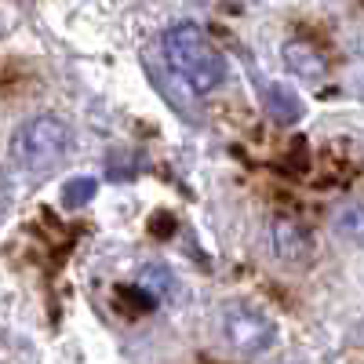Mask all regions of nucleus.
<instances>
[{"mask_svg": "<svg viewBox=\"0 0 364 364\" xmlns=\"http://www.w3.org/2000/svg\"><path fill=\"white\" fill-rule=\"evenodd\" d=\"M336 230L353 245H364V208H343L336 215Z\"/></svg>", "mask_w": 364, "mask_h": 364, "instance_id": "obj_6", "label": "nucleus"}, {"mask_svg": "<svg viewBox=\"0 0 364 364\" xmlns=\"http://www.w3.org/2000/svg\"><path fill=\"white\" fill-rule=\"evenodd\" d=\"M164 58L193 91H200V95L226 80V58L197 22H175L164 33Z\"/></svg>", "mask_w": 364, "mask_h": 364, "instance_id": "obj_1", "label": "nucleus"}, {"mask_svg": "<svg viewBox=\"0 0 364 364\" xmlns=\"http://www.w3.org/2000/svg\"><path fill=\"white\" fill-rule=\"evenodd\" d=\"M66 149H70V128H66V120H58L51 113L33 117L15 135V161L29 171L55 168L66 157Z\"/></svg>", "mask_w": 364, "mask_h": 364, "instance_id": "obj_2", "label": "nucleus"}, {"mask_svg": "<svg viewBox=\"0 0 364 364\" xmlns=\"http://www.w3.org/2000/svg\"><path fill=\"white\" fill-rule=\"evenodd\" d=\"M269 109L277 113V120H284V124H291V120L299 117V102L295 99L284 102V87H277V84L269 87Z\"/></svg>", "mask_w": 364, "mask_h": 364, "instance_id": "obj_7", "label": "nucleus"}, {"mask_svg": "<svg viewBox=\"0 0 364 364\" xmlns=\"http://www.w3.org/2000/svg\"><path fill=\"white\" fill-rule=\"evenodd\" d=\"M168 284H171V281H168V273H164L161 266H149V269H142V277H139V288H142L146 295H157V299L168 291Z\"/></svg>", "mask_w": 364, "mask_h": 364, "instance_id": "obj_8", "label": "nucleus"}, {"mask_svg": "<svg viewBox=\"0 0 364 364\" xmlns=\"http://www.w3.org/2000/svg\"><path fill=\"white\" fill-rule=\"evenodd\" d=\"M223 331H226V343L237 350V353H262L269 343H273V324L266 314L252 310V306H230L226 317H223Z\"/></svg>", "mask_w": 364, "mask_h": 364, "instance_id": "obj_3", "label": "nucleus"}, {"mask_svg": "<svg viewBox=\"0 0 364 364\" xmlns=\"http://www.w3.org/2000/svg\"><path fill=\"white\" fill-rule=\"evenodd\" d=\"M91 193H95V178H73L70 186H66V193H63V200H66V208H77Z\"/></svg>", "mask_w": 364, "mask_h": 364, "instance_id": "obj_9", "label": "nucleus"}, {"mask_svg": "<svg viewBox=\"0 0 364 364\" xmlns=\"http://www.w3.org/2000/svg\"><path fill=\"white\" fill-rule=\"evenodd\" d=\"M273 252H277L284 262H306L314 245H310L306 230H302L295 219H277L273 223Z\"/></svg>", "mask_w": 364, "mask_h": 364, "instance_id": "obj_4", "label": "nucleus"}, {"mask_svg": "<svg viewBox=\"0 0 364 364\" xmlns=\"http://www.w3.org/2000/svg\"><path fill=\"white\" fill-rule=\"evenodd\" d=\"M284 63L291 66V73H299L302 80H317L324 77V55L306 44V41H288L284 44Z\"/></svg>", "mask_w": 364, "mask_h": 364, "instance_id": "obj_5", "label": "nucleus"}]
</instances>
